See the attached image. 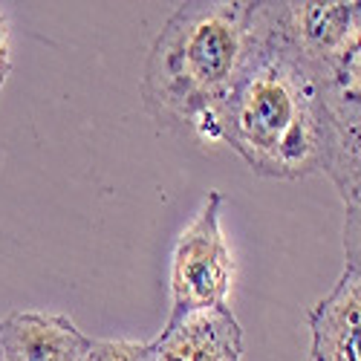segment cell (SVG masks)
Here are the masks:
<instances>
[{
    "label": "cell",
    "mask_w": 361,
    "mask_h": 361,
    "mask_svg": "<svg viewBox=\"0 0 361 361\" xmlns=\"http://www.w3.org/2000/svg\"><path fill=\"white\" fill-rule=\"evenodd\" d=\"M9 73H12V26H9V15L0 9V93H4Z\"/></svg>",
    "instance_id": "12"
},
{
    "label": "cell",
    "mask_w": 361,
    "mask_h": 361,
    "mask_svg": "<svg viewBox=\"0 0 361 361\" xmlns=\"http://www.w3.org/2000/svg\"><path fill=\"white\" fill-rule=\"evenodd\" d=\"M324 84L336 90H361V29L329 58L324 67Z\"/></svg>",
    "instance_id": "9"
},
{
    "label": "cell",
    "mask_w": 361,
    "mask_h": 361,
    "mask_svg": "<svg viewBox=\"0 0 361 361\" xmlns=\"http://www.w3.org/2000/svg\"><path fill=\"white\" fill-rule=\"evenodd\" d=\"M283 26L292 44L324 73L329 58L361 29V0L283 4Z\"/></svg>",
    "instance_id": "8"
},
{
    "label": "cell",
    "mask_w": 361,
    "mask_h": 361,
    "mask_svg": "<svg viewBox=\"0 0 361 361\" xmlns=\"http://www.w3.org/2000/svg\"><path fill=\"white\" fill-rule=\"evenodd\" d=\"M220 191H208L194 220L179 231L171 252V315L228 307L237 263L223 231Z\"/></svg>",
    "instance_id": "3"
},
{
    "label": "cell",
    "mask_w": 361,
    "mask_h": 361,
    "mask_svg": "<svg viewBox=\"0 0 361 361\" xmlns=\"http://www.w3.org/2000/svg\"><path fill=\"white\" fill-rule=\"evenodd\" d=\"M249 0L176 6L150 47L142 99L159 125H185L205 145H220V113L255 38Z\"/></svg>",
    "instance_id": "2"
},
{
    "label": "cell",
    "mask_w": 361,
    "mask_h": 361,
    "mask_svg": "<svg viewBox=\"0 0 361 361\" xmlns=\"http://www.w3.org/2000/svg\"><path fill=\"white\" fill-rule=\"evenodd\" d=\"M324 125L321 67L292 44L283 4L257 0L252 49L220 113L223 142L257 176L307 179L324 165Z\"/></svg>",
    "instance_id": "1"
},
{
    "label": "cell",
    "mask_w": 361,
    "mask_h": 361,
    "mask_svg": "<svg viewBox=\"0 0 361 361\" xmlns=\"http://www.w3.org/2000/svg\"><path fill=\"white\" fill-rule=\"evenodd\" d=\"M310 361H361V269L344 266L338 283L310 310Z\"/></svg>",
    "instance_id": "5"
},
{
    "label": "cell",
    "mask_w": 361,
    "mask_h": 361,
    "mask_svg": "<svg viewBox=\"0 0 361 361\" xmlns=\"http://www.w3.org/2000/svg\"><path fill=\"white\" fill-rule=\"evenodd\" d=\"M81 361H150V341H93Z\"/></svg>",
    "instance_id": "10"
},
{
    "label": "cell",
    "mask_w": 361,
    "mask_h": 361,
    "mask_svg": "<svg viewBox=\"0 0 361 361\" xmlns=\"http://www.w3.org/2000/svg\"><path fill=\"white\" fill-rule=\"evenodd\" d=\"M344 255H347V266L361 269V205H347V217H344Z\"/></svg>",
    "instance_id": "11"
},
{
    "label": "cell",
    "mask_w": 361,
    "mask_h": 361,
    "mask_svg": "<svg viewBox=\"0 0 361 361\" xmlns=\"http://www.w3.org/2000/svg\"><path fill=\"white\" fill-rule=\"evenodd\" d=\"M0 361H6V358H4V344H0Z\"/></svg>",
    "instance_id": "13"
},
{
    "label": "cell",
    "mask_w": 361,
    "mask_h": 361,
    "mask_svg": "<svg viewBox=\"0 0 361 361\" xmlns=\"http://www.w3.org/2000/svg\"><path fill=\"white\" fill-rule=\"evenodd\" d=\"M344 205H361V90L326 87L324 165Z\"/></svg>",
    "instance_id": "7"
},
{
    "label": "cell",
    "mask_w": 361,
    "mask_h": 361,
    "mask_svg": "<svg viewBox=\"0 0 361 361\" xmlns=\"http://www.w3.org/2000/svg\"><path fill=\"white\" fill-rule=\"evenodd\" d=\"M6 361H81L93 338L67 318L41 310H20L0 321Z\"/></svg>",
    "instance_id": "6"
},
{
    "label": "cell",
    "mask_w": 361,
    "mask_h": 361,
    "mask_svg": "<svg viewBox=\"0 0 361 361\" xmlns=\"http://www.w3.org/2000/svg\"><path fill=\"white\" fill-rule=\"evenodd\" d=\"M150 361H243V326L231 307L171 315L150 341Z\"/></svg>",
    "instance_id": "4"
}]
</instances>
